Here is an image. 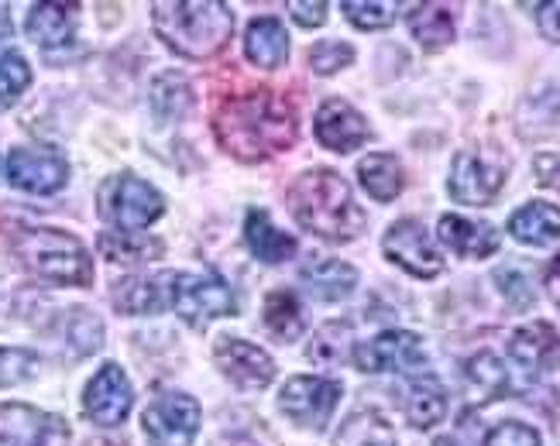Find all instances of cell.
<instances>
[{"label": "cell", "mask_w": 560, "mask_h": 446, "mask_svg": "<svg viewBox=\"0 0 560 446\" xmlns=\"http://www.w3.org/2000/svg\"><path fill=\"white\" fill-rule=\"evenodd\" d=\"M213 361L241 388H265L276 378V361L258 343L221 337L213 347Z\"/></svg>", "instance_id": "cell-15"}, {"label": "cell", "mask_w": 560, "mask_h": 446, "mask_svg": "<svg viewBox=\"0 0 560 446\" xmlns=\"http://www.w3.org/2000/svg\"><path fill=\"white\" fill-rule=\"evenodd\" d=\"M340 11L348 14L351 24L364 32H378V28H388V24L396 21V8L393 4H361V0H345Z\"/></svg>", "instance_id": "cell-38"}, {"label": "cell", "mask_w": 560, "mask_h": 446, "mask_svg": "<svg viewBox=\"0 0 560 446\" xmlns=\"http://www.w3.org/2000/svg\"><path fill=\"white\" fill-rule=\"evenodd\" d=\"M406 419L417 430H430L444 419L447 412V395L441 388V382H436L433 375H412L409 378V388H406Z\"/></svg>", "instance_id": "cell-24"}, {"label": "cell", "mask_w": 560, "mask_h": 446, "mask_svg": "<svg viewBox=\"0 0 560 446\" xmlns=\"http://www.w3.org/2000/svg\"><path fill=\"white\" fill-rule=\"evenodd\" d=\"M495 282H499L502 295H505L509 306H513V309H529V306H533L529 279L523 275L520 268H499V271H495Z\"/></svg>", "instance_id": "cell-39"}, {"label": "cell", "mask_w": 560, "mask_h": 446, "mask_svg": "<svg viewBox=\"0 0 560 446\" xmlns=\"http://www.w3.org/2000/svg\"><path fill=\"white\" fill-rule=\"evenodd\" d=\"M38 375V357L21 347H0V388L24 385Z\"/></svg>", "instance_id": "cell-37"}, {"label": "cell", "mask_w": 560, "mask_h": 446, "mask_svg": "<svg viewBox=\"0 0 560 446\" xmlns=\"http://www.w3.org/2000/svg\"><path fill=\"white\" fill-rule=\"evenodd\" d=\"M289 14L296 17L303 28H316V24L327 21V4L324 0H313V4H303V0H292L289 4Z\"/></svg>", "instance_id": "cell-42"}, {"label": "cell", "mask_w": 560, "mask_h": 446, "mask_svg": "<svg viewBox=\"0 0 560 446\" xmlns=\"http://www.w3.org/2000/svg\"><path fill=\"white\" fill-rule=\"evenodd\" d=\"M245 244L265 265H282L296 255V237L282 234L269 220V213H261V210H248V216H245Z\"/></svg>", "instance_id": "cell-22"}, {"label": "cell", "mask_w": 560, "mask_h": 446, "mask_svg": "<svg viewBox=\"0 0 560 446\" xmlns=\"http://www.w3.org/2000/svg\"><path fill=\"white\" fill-rule=\"evenodd\" d=\"M348 347H351V327L348 324H327L320 333H316L313 347H310V357L320 361V364H337L348 357Z\"/></svg>", "instance_id": "cell-36"}, {"label": "cell", "mask_w": 560, "mask_h": 446, "mask_svg": "<svg viewBox=\"0 0 560 446\" xmlns=\"http://www.w3.org/2000/svg\"><path fill=\"white\" fill-rule=\"evenodd\" d=\"M313 131H316V141H320L324 148H330V152H340V155L354 152V148H361L372 134L369 120H364L348 101H337V96H330V101L320 104Z\"/></svg>", "instance_id": "cell-16"}, {"label": "cell", "mask_w": 560, "mask_h": 446, "mask_svg": "<svg viewBox=\"0 0 560 446\" xmlns=\"http://www.w3.org/2000/svg\"><path fill=\"white\" fill-rule=\"evenodd\" d=\"M537 24H540V35L547 42H560V0H553V4H544L540 8Z\"/></svg>", "instance_id": "cell-43"}, {"label": "cell", "mask_w": 560, "mask_h": 446, "mask_svg": "<svg viewBox=\"0 0 560 446\" xmlns=\"http://www.w3.org/2000/svg\"><path fill=\"white\" fill-rule=\"evenodd\" d=\"M173 309L189 327H207L237 309V295L217 275H173Z\"/></svg>", "instance_id": "cell-6"}, {"label": "cell", "mask_w": 560, "mask_h": 446, "mask_svg": "<svg viewBox=\"0 0 560 446\" xmlns=\"http://www.w3.org/2000/svg\"><path fill=\"white\" fill-rule=\"evenodd\" d=\"M533 172H537V183L544 189L560 192V152H540L537 162H533Z\"/></svg>", "instance_id": "cell-41"}, {"label": "cell", "mask_w": 560, "mask_h": 446, "mask_svg": "<svg viewBox=\"0 0 560 446\" xmlns=\"http://www.w3.org/2000/svg\"><path fill=\"white\" fill-rule=\"evenodd\" d=\"M28 86H32V69L24 62V56L21 52L0 56V110L11 107Z\"/></svg>", "instance_id": "cell-34"}, {"label": "cell", "mask_w": 560, "mask_h": 446, "mask_svg": "<svg viewBox=\"0 0 560 446\" xmlns=\"http://www.w3.org/2000/svg\"><path fill=\"white\" fill-rule=\"evenodd\" d=\"M300 282L316 295L320 303H340L348 300L358 285V268H351L340 258H310L300 268Z\"/></svg>", "instance_id": "cell-19"}, {"label": "cell", "mask_w": 560, "mask_h": 446, "mask_svg": "<svg viewBox=\"0 0 560 446\" xmlns=\"http://www.w3.org/2000/svg\"><path fill=\"white\" fill-rule=\"evenodd\" d=\"M173 275L176 271H155V275H128L110 292L114 309L128 316H149L173 306Z\"/></svg>", "instance_id": "cell-17"}, {"label": "cell", "mask_w": 560, "mask_h": 446, "mask_svg": "<svg viewBox=\"0 0 560 446\" xmlns=\"http://www.w3.org/2000/svg\"><path fill=\"white\" fill-rule=\"evenodd\" d=\"M24 32H28V38L38 42L42 48L69 45L72 35H77V8L72 4H35Z\"/></svg>", "instance_id": "cell-25"}, {"label": "cell", "mask_w": 560, "mask_h": 446, "mask_svg": "<svg viewBox=\"0 0 560 446\" xmlns=\"http://www.w3.org/2000/svg\"><path fill=\"white\" fill-rule=\"evenodd\" d=\"M505 183V162L492 152H478V148H468V152H457L454 165H451V196L457 203L468 207H489L499 189Z\"/></svg>", "instance_id": "cell-7"}, {"label": "cell", "mask_w": 560, "mask_h": 446, "mask_svg": "<svg viewBox=\"0 0 560 446\" xmlns=\"http://www.w3.org/2000/svg\"><path fill=\"white\" fill-rule=\"evenodd\" d=\"M213 131L231 155L241 162H258L265 155L285 152L296 141V107L276 90H252L221 104L213 117Z\"/></svg>", "instance_id": "cell-1"}, {"label": "cell", "mask_w": 560, "mask_h": 446, "mask_svg": "<svg viewBox=\"0 0 560 446\" xmlns=\"http://www.w3.org/2000/svg\"><path fill=\"white\" fill-rule=\"evenodd\" d=\"M406 24L427 52H436L454 42V14L441 4H412L406 14Z\"/></svg>", "instance_id": "cell-28"}, {"label": "cell", "mask_w": 560, "mask_h": 446, "mask_svg": "<svg viewBox=\"0 0 560 446\" xmlns=\"http://www.w3.org/2000/svg\"><path fill=\"white\" fill-rule=\"evenodd\" d=\"M135 391L128 375L117 364H104L83 391V412L96 426H120L131 412Z\"/></svg>", "instance_id": "cell-14"}, {"label": "cell", "mask_w": 560, "mask_h": 446, "mask_svg": "<svg viewBox=\"0 0 560 446\" xmlns=\"http://www.w3.org/2000/svg\"><path fill=\"white\" fill-rule=\"evenodd\" d=\"M62 340H66V354L69 357H86L104 343V324L90 309H72L66 316Z\"/></svg>", "instance_id": "cell-32"}, {"label": "cell", "mask_w": 560, "mask_h": 446, "mask_svg": "<svg viewBox=\"0 0 560 446\" xmlns=\"http://www.w3.org/2000/svg\"><path fill=\"white\" fill-rule=\"evenodd\" d=\"M465 375L471 382V388L478 395H485V399H495V395H502L509 388V375H505V367L495 354H475L465 367Z\"/></svg>", "instance_id": "cell-33"}, {"label": "cell", "mask_w": 560, "mask_h": 446, "mask_svg": "<svg viewBox=\"0 0 560 446\" xmlns=\"http://www.w3.org/2000/svg\"><path fill=\"white\" fill-rule=\"evenodd\" d=\"M382 251L388 261L399 265L402 271H409V275H417V279H433L444 271V255L436 251L430 231L420 220L393 223L388 234L382 237Z\"/></svg>", "instance_id": "cell-9"}, {"label": "cell", "mask_w": 560, "mask_h": 446, "mask_svg": "<svg viewBox=\"0 0 560 446\" xmlns=\"http://www.w3.org/2000/svg\"><path fill=\"white\" fill-rule=\"evenodd\" d=\"M245 56L258 69H282L289 59V35L279 17H255L245 32Z\"/></svg>", "instance_id": "cell-23"}, {"label": "cell", "mask_w": 560, "mask_h": 446, "mask_svg": "<svg viewBox=\"0 0 560 446\" xmlns=\"http://www.w3.org/2000/svg\"><path fill=\"white\" fill-rule=\"evenodd\" d=\"M544 285H547L550 300H553V303H557V309H560V255L547 265V271H544Z\"/></svg>", "instance_id": "cell-44"}, {"label": "cell", "mask_w": 560, "mask_h": 446, "mask_svg": "<svg viewBox=\"0 0 560 446\" xmlns=\"http://www.w3.org/2000/svg\"><path fill=\"white\" fill-rule=\"evenodd\" d=\"M152 24L159 38L186 59H210L231 42L234 14L221 0H173L155 4Z\"/></svg>", "instance_id": "cell-3"}, {"label": "cell", "mask_w": 560, "mask_h": 446, "mask_svg": "<svg viewBox=\"0 0 560 446\" xmlns=\"http://www.w3.org/2000/svg\"><path fill=\"white\" fill-rule=\"evenodd\" d=\"M485 446H544V439L526 423H499L489 436H485Z\"/></svg>", "instance_id": "cell-40"}, {"label": "cell", "mask_w": 560, "mask_h": 446, "mask_svg": "<svg viewBox=\"0 0 560 446\" xmlns=\"http://www.w3.org/2000/svg\"><path fill=\"white\" fill-rule=\"evenodd\" d=\"M289 210L303 231L330 244L354 240L364 231V213L354 203V192L334 168H310L292 179Z\"/></svg>", "instance_id": "cell-2"}, {"label": "cell", "mask_w": 560, "mask_h": 446, "mask_svg": "<svg viewBox=\"0 0 560 446\" xmlns=\"http://www.w3.org/2000/svg\"><path fill=\"white\" fill-rule=\"evenodd\" d=\"M8 179L14 189L35 192V196H48L59 192L69 179V162L56 152V148H14L8 155Z\"/></svg>", "instance_id": "cell-12"}, {"label": "cell", "mask_w": 560, "mask_h": 446, "mask_svg": "<svg viewBox=\"0 0 560 446\" xmlns=\"http://www.w3.org/2000/svg\"><path fill=\"white\" fill-rule=\"evenodd\" d=\"M427 361L423 340L409 330H388L372 337L369 343H358L354 364L369 375H385V371H406L412 375V367H420Z\"/></svg>", "instance_id": "cell-13"}, {"label": "cell", "mask_w": 560, "mask_h": 446, "mask_svg": "<svg viewBox=\"0 0 560 446\" xmlns=\"http://www.w3.org/2000/svg\"><path fill=\"white\" fill-rule=\"evenodd\" d=\"M141 423L152 446H189L200 433V406L183 391H162L144 409Z\"/></svg>", "instance_id": "cell-8"}, {"label": "cell", "mask_w": 560, "mask_h": 446, "mask_svg": "<svg viewBox=\"0 0 560 446\" xmlns=\"http://www.w3.org/2000/svg\"><path fill=\"white\" fill-rule=\"evenodd\" d=\"M217 446H258V443L252 436H224Z\"/></svg>", "instance_id": "cell-46"}, {"label": "cell", "mask_w": 560, "mask_h": 446, "mask_svg": "<svg viewBox=\"0 0 560 446\" xmlns=\"http://www.w3.org/2000/svg\"><path fill=\"white\" fill-rule=\"evenodd\" d=\"M0 443L4 446H69V426L62 415L42 412L24 402L0 406Z\"/></svg>", "instance_id": "cell-11"}, {"label": "cell", "mask_w": 560, "mask_h": 446, "mask_svg": "<svg viewBox=\"0 0 560 446\" xmlns=\"http://www.w3.org/2000/svg\"><path fill=\"white\" fill-rule=\"evenodd\" d=\"M261 324L276 343L300 340L306 330V309L292 289H272L261 303Z\"/></svg>", "instance_id": "cell-21"}, {"label": "cell", "mask_w": 560, "mask_h": 446, "mask_svg": "<svg viewBox=\"0 0 560 446\" xmlns=\"http://www.w3.org/2000/svg\"><path fill=\"white\" fill-rule=\"evenodd\" d=\"M354 62V48L348 42H316L310 48V69L316 72V77H334V72L348 69Z\"/></svg>", "instance_id": "cell-35"}, {"label": "cell", "mask_w": 560, "mask_h": 446, "mask_svg": "<svg viewBox=\"0 0 560 446\" xmlns=\"http://www.w3.org/2000/svg\"><path fill=\"white\" fill-rule=\"evenodd\" d=\"M509 234L533 247L553 244L560 237V210L550 203H526L509 216Z\"/></svg>", "instance_id": "cell-26"}, {"label": "cell", "mask_w": 560, "mask_h": 446, "mask_svg": "<svg viewBox=\"0 0 560 446\" xmlns=\"http://www.w3.org/2000/svg\"><path fill=\"white\" fill-rule=\"evenodd\" d=\"M162 210H165L162 192L138 176H128V172L125 176H110L101 186V213L120 234H138L144 227H152L162 216Z\"/></svg>", "instance_id": "cell-5"}, {"label": "cell", "mask_w": 560, "mask_h": 446, "mask_svg": "<svg viewBox=\"0 0 560 446\" xmlns=\"http://www.w3.org/2000/svg\"><path fill=\"white\" fill-rule=\"evenodd\" d=\"M334 446H399L393 426L375 409H358L340 423Z\"/></svg>", "instance_id": "cell-29"}, {"label": "cell", "mask_w": 560, "mask_h": 446, "mask_svg": "<svg viewBox=\"0 0 560 446\" xmlns=\"http://www.w3.org/2000/svg\"><path fill=\"white\" fill-rule=\"evenodd\" d=\"M358 179L364 186V192L372 196L378 203H388L396 200L402 192V165L396 155H385V152H375V155H364L358 162Z\"/></svg>", "instance_id": "cell-27"}, {"label": "cell", "mask_w": 560, "mask_h": 446, "mask_svg": "<svg viewBox=\"0 0 560 446\" xmlns=\"http://www.w3.org/2000/svg\"><path fill=\"white\" fill-rule=\"evenodd\" d=\"M86 446H125V443H120V439H110V436H93Z\"/></svg>", "instance_id": "cell-47"}, {"label": "cell", "mask_w": 560, "mask_h": 446, "mask_svg": "<svg viewBox=\"0 0 560 446\" xmlns=\"http://www.w3.org/2000/svg\"><path fill=\"white\" fill-rule=\"evenodd\" d=\"M509 354L523 371L537 375L560 361V333L550 324H526L509 340Z\"/></svg>", "instance_id": "cell-20"}, {"label": "cell", "mask_w": 560, "mask_h": 446, "mask_svg": "<svg viewBox=\"0 0 560 446\" xmlns=\"http://www.w3.org/2000/svg\"><path fill=\"white\" fill-rule=\"evenodd\" d=\"M192 107V90L179 72H162L152 83V110L159 120H176Z\"/></svg>", "instance_id": "cell-31"}, {"label": "cell", "mask_w": 560, "mask_h": 446, "mask_svg": "<svg viewBox=\"0 0 560 446\" xmlns=\"http://www.w3.org/2000/svg\"><path fill=\"white\" fill-rule=\"evenodd\" d=\"M11 32H14V24H11V11H8V4H0V42L11 38Z\"/></svg>", "instance_id": "cell-45"}, {"label": "cell", "mask_w": 560, "mask_h": 446, "mask_svg": "<svg viewBox=\"0 0 560 446\" xmlns=\"http://www.w3.org/2000/svg\"><path fill=\"white\" fill-rule=\"evenodd\" d=\"M14 251L21 265L38 275L42 282L52 285H90L93 282V261L86 255V247L52 227H38V231H21L14 237Z\"/></svg>", "instance_id": "cell-4"}, {"label": "cell", "mask_w": 560, "mask_h": 446, "mask_svg": "<svg viewBox=\"0 0 560 446\" xmlns=\"http://www.w3.org/2000/svg\"><path fill=\"white\" fill-rule=\"evenodd\" d=\"M433 446H457V443H454V439H447V436H444V439H436V443H433Z\"/></svg>", "instance_id": "cell-48"}, {"label": "cell", "mask_w": 560, "mask_h": 446, "mask_svg": "<svg viewBox=\"0 0 560 446\" xmlns=\"http://www.w3.org/2000/svg\"><path fill=\"white\" fill-rule=\"evenodd\" d=\"M101 251L114 265H144L162 255V244L141 234H101Z\"/></svg>", "instance_id": "cell-30"}, {"label": "cell", "mask_w": 560, "mask_h": 446, "mask_svg": "<svg viewBox=\"0 0 560 446\" xmlns=\"http://www.w3.org/2000/svg\"><path fill=\"white\" fill-rule=\"evenodd\" d=\"M340 385L330 378H313V375H296L289 378L279 391V409L292 419L296 426L320 430L327 426L330 412L337 409Z\"/></svg>", "instance_id": "cell-10"}, {"label": "cell", "mask_w": 560, "mask_h": 446, "mask_svg": "<svg viewBox=\"0 0 560 446\" xmlns=\"http://www.w3.org/2000/svg\"><path fill=\"white\" fill-rule=\"evenodd\" d=\"M436 234H441V240L460 258H489L499 251V231L492 223H481V220L447 213V216H441Z\"/></svg>", "instance_id": "cell-18"}]
</instances>
